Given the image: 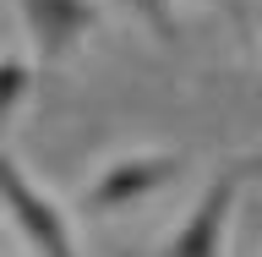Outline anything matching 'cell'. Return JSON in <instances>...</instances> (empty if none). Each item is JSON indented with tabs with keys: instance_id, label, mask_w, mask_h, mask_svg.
I'll use <instances>...</instances> for the list:
<instances>
[{
	"instance_id": "obj_1",
	"label": "cell",
	"mask_w": 262,
	"mask_h": 257,
	"mask_svg": "<svg viewBox=\"0 0 262 257\" xmlns=\"http://www.w3.org/2000/svg\"><path fill=\"white\" fill-rule=\"evenodd\" d=\"M0 208L11 213L16 235L33 246V257H82L77 241H71V219H66V208L11 159V153H0Z\"/></svg>"
},
{
	"instance_id": "obj_2",
	"label": "cell",
	"mask_w": 262,
	"mask_h": 257,
	"mask_svg": "<svg viewBox=\"0 0 262 257\" xmlns=\"http://www.w3.org/2000/svg\"><path fill=\"white\" fill-rule=\"evenodd\" d=\"M186 175V148H147V153H120L115 164H104L93 175V186L82 192L88 213H120L131 203H147L153 192H164L169 181Z\"/></svg>"
},
{
	"instance_id": "obj_3",
	"label": "cell",
	"mask_w": 262,
	"mask_h": 257,
	"mask_svg": "<svg viewBox=\"0 0 262 257\" xmlns=\"http://www.w3.org/2000/svg\"><path fill=\"white\" fill-rule=\"evenodd\" d=\"M235 192H241V175H235V164H229V170H219V175L202 186L196 208L169 230V241L159 246V257H224L229 219H235Z\"/></svg>"
},
{
	"instance_id": "obj_4",
	"label": "cell",
	"mask_w": 262,
	"mask_h": 257,
	"mask_svg": "<svg viewBox=\"0 0 262 257\" xmlns=\"http://www.w3.org/2000/svg\"><path fill=\"white\" fill-rule=\"evenodd\" d=\"M16 11H22V28H28L33 55L44 66H60L66 55L104 22L98 0H16Z\"/></svg>"
},
{
	"instance_id": "obj_5",
	"label": "cell",
	"mask_w": 262,
	"mask_h": 257,
	"mask_svg": "<svg viewBox=\"0 0 262 257\" xmlns=\"http://www.w3.org/2000/svg\"><path fill=\"white\" fill-rule=\"evenodd\" d=\"M33 93V61L28 55H0V131L11 126L22 98Z\"/></svg>"
},
{
	"instance_id": "obj_6",
	"label": "cell",
	"mask_w": 262,
	"mask_h": 257,
	"mask_svg": "<svg viewBox=\"0 0 262 257\" xmlns=\"http://www.w3.org/2000/svg\"><path fill=\"white\" fill-rule=\"evenodd\" d=\"M131 11L142 16L147 28H153V33L164 38V44L175 38V16H169V0H131Z\"/></svg>"
},
{
	"instance_id": "obj_7",
	"label": "cell",
	"mask_w": 262,
	"mask_h": 257,
	"mask_svg": "<svg viewBox=\"0 0 262 257\" xmlns=\"http://www.w3.org/2000/svg\"><path fill=\"white\" fill-rule=\"evenodd\" d=\"M235 175H241V181H262V148H251V153L235 159Z\"/></svg>"
},
{
	"instance_id": "obj_8",
	"label": "cell",
	"mask_w": 262,
	"mask_h": 257,
	"mask_svg": "<svg viewBox=\"0 0 262 257\" xmlns=\"http://www.w3.org/2000/svg\"><path fill=\"white\" fill-rule=\"evenodd\" d=\"M224 6H235V0H224Z\"/></svg>"
}]
</instances>
